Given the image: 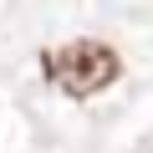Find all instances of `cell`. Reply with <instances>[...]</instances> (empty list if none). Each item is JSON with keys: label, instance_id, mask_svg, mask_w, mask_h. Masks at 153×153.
Returning <instances> with one entry per match:
<instances>
[{"label": "cell", "instance_id": "cell-1", "mask_svg": "<svg viewBox=\"0 0 153 153\" xmlns=\"http://www.w3.org/2000/svg\"><path fill=\"white\" fill-rule=\"evenodd\" d=\"M41 71L61 97H97L123 76V56L107 41H66L41 56Z\"/></svg>", "mask_w": 153, "mask_h": 153}]
</instances>
